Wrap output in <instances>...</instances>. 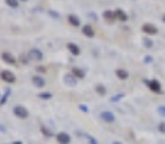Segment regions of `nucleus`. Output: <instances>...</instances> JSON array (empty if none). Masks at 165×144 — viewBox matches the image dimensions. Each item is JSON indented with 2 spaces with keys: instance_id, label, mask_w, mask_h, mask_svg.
<instances>
[{
  "instance_id": "obj_1",
  "label": "nucleus",
  "mask_w": 165,
  "mask_h": 144,
  "mask_svg": "<svg viewBox=\"0 0 165 144\" xmlns=\"http://www.w3.org/2000/svg\"><path fill=\"white\" fill-rule=\"evenodd\" d=\"M13 114L17 117V118H22V120H26L29 117V111L26 110L23 105H16L13 108Z\"/></svg>"
},
{
  "instance_id": "obj_2",
  "label": "nucleus",
  "mask_w": 165,
  "mask_h": 144,
  "mask_svg": "<svg viewBox=\"0 0 165 144\" xmlns=\"http://www.w3.org/2000/svg\"><path fill=\"white\" fill-rule=\"evenodd\" d=\"M145 84L149 87V89L155 92V94H164L162 92V89H161V84L156 81V79H151V81H148V79H145Z\"/></svg>"
},
{
  "instance_id": "obj_3",
  "label": "nucleus",
  "mask_w": 165,
  "mask_h": 144,
  "mask_svg": "<svg viewBox=\"0 0 165 144\" xmlns=\"http://www.w3.org/2000/svg\"><path fill=\"white\" fill-rule=\"evenodd\" d=\"M0 78H1V81L9 82V84H13V82L16 81L14 74H13V72H10V71H1V72H0Z\"/></svg>"
},
{
  "instance_id": "obj_4",
  "label": "nucleus",
  "mask_w": 165,
  "mask_h": 144,
  "mask_svg": "<svg viewBox=\"0 0 165 144\" xmlns=\"http://www.w3.org/2000/svg\"><path fill=\"white\" fill-rule=\"evenodd\" d=\"M63 82H65L66 85H69V87H76L77 78L73 74H66L65 77H63Z\"/></svg>"
},
{
  "instance_id": "obj_5",
  "label": "nucleus",
  "mask_w": 165,
  "mask_h": 144,
  "mask_svg": "<svg viewBox=\"0 0 165 144\" xmlns=\"http://www.w3.org/2000/svg\"><path fill=\"white\" fill-rule=\"evenodd\" d=\"M29 58L33 59V61H42L43 59V54L37 48H33V49H30V52H29Z\"/></svg>"
},
{
  "instance_id": "obj_6",
  "label": "nucleus",
  "mask_w": 165,
  "mask_h": 144,
  "mask_svg": "<svg viewBox=\"0 0 165 144\" xmlns=\"http://www.w3.org/2000/svg\"><path fill=\"white\" fill-rule=\"evenodd\" d=\"M142 30H143V33H146V35H156L158 33L156 26H154L152 23H145L142 26Z\"/></svg>"
},
{
  "instance_id": "obj_7",
  "label": "nucleus",
  "mask_w": 165,
  "mask_h": 144,
  "mask_svg": "<svg viewBox=\"0 0 165 144\" xmlns=\"http://www.w3.org/2000/svg\"><path fill=\"white\" fill-rule=\"evenodd\" d=\"M56 140L59 141L60 144H69L70 143V135L67 133H57V135H56Z\"/></svg>"
},
{
  "instance_id": "obj_8",
  "label": "nucleus",
  "mask_w": 165,
  "mask_h": 144,
  "mask_svg": "<svg viewBox=\"0 0 165 144\" xmlns=\"http://www.w3.org/2000/svg\"><path fill=\"white\" fill-rule=\"evenodd\" d=\"M100 118L105 122H113L115 121V115L110 112V111H102L100 112Z\"/></svg>"
},
{
  "instance_id": "obj_9",
  "label": "nucleus",
  "mask_w": 165,
  "mask_h": 144,
  "mask_svg": "<svg viewBox=\"0 0 165 144\" xmlns=\"http://www.w3.org/2000/svg\"><path fill=\"white\" fill-rule=\"evenodd\" d=\"M1 59L6 62V64H9V65H13V64H16V58L11 55L10 52H3L1 54Z\"/></svg>"
},
{
  "instance_id": "obj_10",
  "label": "nucleus",
  "mask_w": 165,
  "mask_h": 144,
  "mask_svg": "<svg viewBox=\"0 0 165 144\" xmlns=\"http://www.w3.org/2000/svg\"><path fill=\"white\" fill-rule=\"evenodd\" d=\"M66 48L69 49V52H70L72 55L77 56L79 54H80V48H79V46H77L76 43H73V42H69V43L66 45Z\"/></svg>"
},
{
  "instance_id": "obj_11",
  "label": "nucleus",
  "mask_w": 165,
  "mask_h": 144,
  "mask_svg": "<svg viewBox=\"0 0 165 144\" xmlns=\"http://www.w3.org/2000/svg\"><path fill=\"white\" fill-rule=\"evenodd\" d=\"M103 19L106 20L108 23H112L115 19H116V14H115V12H112V10H105L103 12Z\"/></svg>"
},
{
  "instance_id": "obj_12",
  "label": "nucleus",
  "mask_w": 165,
  "mask_h": 144,
  "mask_svg": "<svg viewBox=\"0 0 165 144\" xmlns=\"http://www.w3.org/2000/svg\"><path fill=\"white\" fill-rule=\"evenodd\" d=\"M82 33L85 35V36H88V38H93V36H95L93 27H92L90 25H86V26H83V27H82Z\"/></svg>"
},
{
  "instance_id": "obj_13",
  "label": "nucleus",
  "mask_w": 165,
  "mask_h": 144,
  "mask_svg": "<svg viewBox=\"0 0 165 144\" xmlns=\"http://www.w3.org/2000/svg\"><path fill=\"white\" fill-rule=\"evenodd\" d=\"M32 82H33V85L34 87H37V88H43L44 87V79L42 77H33L32 78Z\"/></svg>"
},
{
  "instance_id": "obj_14",
  "label": "nucleus",
  "mask_w": 165,
  "mask_h": 144,
  "mask_svg": "<svg viewBox=\"0 0 165 144\" xmlns=\"http://www.w3.org/2000/svg\"><path fill=\"white\" fill-rule=\"evenodd\" d=\"M115 14H116V19H119L121 22H126L128 20V14L122 10V9H116L115 10Z\"/></svg>"
},
{
  "instance_id": "obj_15",
  "label": "nucleus",
  "mask_w": 165,
  "mask_h": 144,
  "mask_svg": "<svg viewBox=\"0 0 165 144\" xmlns=\"http://www.w3.org/2000/svg\"><path fill=\"white\" fill-rule=\"evenodd\" d=\"M72 74L77 78V79H83L85 78V71L83 69H80V68H72Z\"/></svg>"
},
{
  "instance_id": "obj_16",
  "label": "nucleus",
  "mask_w": 165,
  "mask_h": 144,
  "mask_svg": "<svg viewBox=\"0 0 165 144\" xmlns=\"http://www.w3.org/2000/svg\"><path fill=\"white\" fill-rule=\"evenodd\" d=\"M115 74H116V77L119 78V79H122V81L129 77V74H128V71H126V69H116V71H115Z\"/></svg>"
},
{
  "instance_id": "obj_17",
  "label": "nucleus",
  "mask_w": 165,
  "mask_h": 144,
  "mask_svg": "<svg viewBox=\"0 0 165 144\" xmlns=\"http://www.w3.org/2000/svg\"><path fill=\"white\" fill-rule=\"evenodd\" d=\"M67 20H69V23H70L72 26H79V25H80V19L77 17L76 14H69Z\"/></svg>"
},
{
  "instance_id": "obj_18",
  "label": "nucleus",
  "mask_w": 165,
  "mask_h": 144,
  "mask_svg": "<svg viewBox=\"0 0 165 144\" xmlns=\"http://www.w3.org/2000/svg\"><path fill=\"white\" fill-rule=\"evenodd\" d=\"M95 91H96V92H98L99 95H102V97H103V95H105V94H106V88H105V87H103V85H100V84H98V85H96V87H95Z\"/></svg>"
},
{
  "instance_id": "obj_19",
  "label": "nucleus",
  "mask_w": 165,
  "mask_h": 144,
  "mask_svg": "<svg viewBox=\"0 0 165 144\" xmlns=\"http://www.w3.org/2000/svg\"><path fill=\"white\" fill-rule=\"evenodd\" d=\"M10 92H11L10 89H6V91H4V95L0 98V105H4V104H6V101H7V98H9Z\"/></svg>"
},
{
  "instance_id": "obj_20",
  "label": "nucleus",
  "mask_w": 165,
  "mask_h": 144,
  "mask_svg": "<svg viewBox=\"0 0 165 144\" xmlns=\"http://www.w3.org/2000/svg\"><path fill=\"white\" fill-rule=\"evenodd\" d=\"M142 43H143V46H145V48H152V46H154V42H152L149 38H143Z\"/></svg>"
},
{
  "instance_id": "obj_21",
  "label": "nucleus",
  "mask_w": 165,
  "mask_h": 144,
  "mask_svg": "<svg viewBox=\"0 0 165 144\" xmlns=\"http://www.w3.org/2000/svg\"><path fill=\"white\" fill-rule=\"evenodd\" d=\"M125 97V94L121 92V94H116V95H113V97H110V102H118L119 100H122Z\"/></svg>"
},
{
  "instance_id": "obj_22",
  "label": "nucleus",
  "mask_w": 165,
  "mask_h": 144,
  "mask_svg": "<svg viewBox=\"0 0 165 144\" xmlns=\"http://www.w3.org/2000/svg\"><path fill=\"white\" fill-rule=\"evenodd\" d=\"M37 97L42 98V100H50V98H52V94H50V92H40Z\"/></svg>"
},
{
  "instance_id": "obj_23",
  "label": "nucleus",
  "mask_w": 165,
  "mask_h": 144,
  "mask_svg": "<svg viewBox=\"0 0 165 144\" xmlns=\"http://www.w3.org/2000/svg\"><path fill=\"white\" fill-rule=\"evenodd\" d=\"M6 4L10 6V7H17L19 6V1L17 0H6Z\"/></svg>"
},
{
  "instance_id": "obj_24",
  "label": "nucleus",
  "mask_w": 165,
  "mask_h": 144,
  "mask_svg": "<svg viewBox=\"0 0 165 144\" xmlns=\"http://www.w3.org/2000/svg\"><path fill=\"white\" fill-rule=\"evenodd\" d=\"M40 131H42V134H44L46 137H52V133H50V131H49L46 127H43V125L40 127Z\"/></svg>"
},
{
  "instance_id": "obj_25",
  "label": "nucleus",
  "mask_w": 165,
  "mask_h": 144,
  "mask_svg": "<svg viewBox=\"0 0 165 144\" xmlns=\"http://www.w3.org/2000/svg\"><path fill=\"white\" fill-rule=\"evenodd\" d=\"M47 13H49V14H50L52 17H55V19H59V17H60V14H59L57 12H55V10H49Z\"/></svg>"
},
{
  "instance_id": "obj_26",
  "label": "nucleus",
  "mask_w": 165,
  "mask_h": 144,
  "mask_svg": "<svg viewBox=\"0 0 165 144\" xmlns=\"http://www.w3.org/2000/svg\"><path fill=\"white\" fill-rule=\"evenodd\" d=\"M158 114H159V115H162V117H165V105L158 107Z\"/></svg>"
},
{
  "instance_id": "obj_27",
  "label": "nucleus",
  "mask_w": 165,
  "mask_h": 144,
  "mask_svg": "<svg viewBox=\"0 0 165 144\" xmlns=\"http://www.w3.org/2000/svg\"><path fill=\"white\" fill-rule=\"evenodd\" d=\"M143 62H145V64H151V62H152V56L146 55L145 58H143Z\"/></svg>"
},
{
  "instance_id": "obj_28",
  "label": "nucleus",
  "mask_w": 165,
  "mask_h": 144,
  "mask_svg": "<svg viewBox=\"0 0 165 144\" xmlns=\"http://www.w3.org/2000/svg\"><path fill=\"white\" fill-rule=\"evenodd\" d=\"M88 140H89V144H98V141H96V138H95V137H92V135H89V137H88Z\"/></svg>"
},
{
  "instance_id": "obj_29",
  "label": "nucleus",
  "mask_w": 165,
  "mask_h": 144,
  "mask_svg": "<svg viewBox=\"0 0 165 144\" xmlns=\"http://www.w3.org/2000/svg\"><path fill=\"white\" fill-rule=\"evenodd\" d=\"M79 110L83 111V112H89V108L86 107V105H83V104H80V105H79Z\"/></svg>"
},
{
  "instance_id": "obj_30",
  "label": "nucleus",
  "mask_w": 165,
  "mask_h": 144,
  "mask_svg": "<svg viewBox=\"0 0 165 144\" xmlns=\"http://www.w3.org/2000/svg\"><path fill=\"white\" fill-rule=\"evenodd\" d=\"M158 130H159L161 133H164V134H165V122H161V124L158 125Z\"/></svg>"
},
{
  "instance_id": "obj_31",
  "label": "nucleus",
  "mask_w": 165,
  "mask_h": 144,
  "mask_svg": "<svg viewBox=\"0 0 165 144\" xmlns=\"http://www.w3.org/2000/svg\"><path fill=\"white\" fill-rule=\"evenodd\" d=\"M36 71H37L39 74H44V72H46V68L44 67H37L36 68Z\"/></svg>"
},
{
  "instance_id": "obj_32",
  "label": "nucleus",
  "mask_w": 165,
  "mask_h": 144,
  "mask_svg": "<svg viewBox=\"0 0 165 144\" xmlns=\"http://www.w3.org/2000/svg\"><path fill=\"white\" fill-rule=\"evenodd\" d=\"M13 144H23V143H22V141H14Z\"/></svg>"
},
{
  "instance_id": "obj_33",
  "label": "nucleus",
  "mask_w": 165,
  "mask_h": 144,
  "mask_svg": "<svg viewBox=\"0 0 165 144\" xmlns=\"http://www.w3.org/2000/svg\"><path fill=\"white\" fill-rule=\"evenodd\" d=\"M162 20H164V23H165V14H164V16H162Z\"/></svg>"
},
{
  "instance_id": "obj_34",
  "label": "nucleus",
  "mask_w": 165,
  "mask_h": 144,
  "mask_svg": "<svg viewBox=\"0 0 165 144\" xmlns=\"http://www.w3.org/2000/svg\"><path fill=\"white\" fill-rule=\"evenodd\" d=\"M113 144H121V143H118V141H115V143H113Z\"/></svg>"
}]
</instances>
